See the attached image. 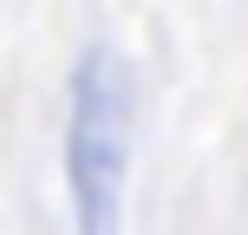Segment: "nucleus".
<instances>
[{
  "label": "nucleus",
  "mask_w": 248,
  "mask_h": 235,
  "mask_svg": "<svg viewBox=\"0 0 248 235\" xmlns=\"http://www.w3.org/2000/svg\"><path fill=\"white\" fill-rule=\"evenodd\" d=\"M124 176H131V65L111 46H85L65 98L72 235H124Z\"/></svg>",
  "instance_id": "nucleus-1"
}]
</instances>
